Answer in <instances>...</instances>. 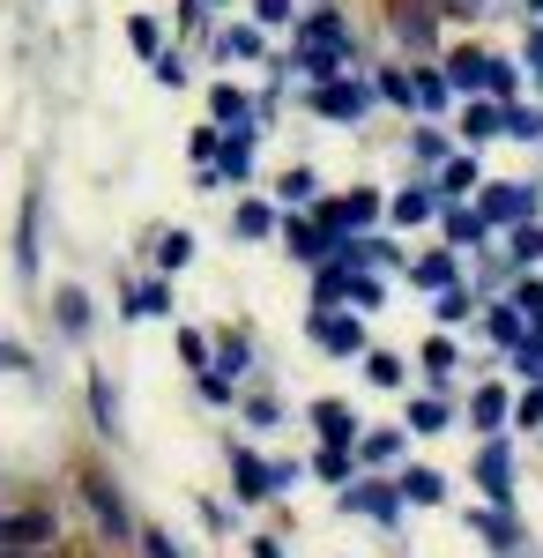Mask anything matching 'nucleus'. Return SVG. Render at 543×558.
I'll return each instance as SVG.
<instances>
[{
  "label": "nucleus",
  "instance_id": "9",
  "mask_svg": "<svg viewBox=\"0 0 543 558\" xmlns=\"http://www.w3.org/2000/svg\"><path fill=\"white\" fill-rule=\"evenodd\" d=\"M321 432H328V439H342V432H350V417H342V402H321Z\"/></svg>",
  "mask_w": 543,
  "mask_h": 558
},
{
  "label": "nucleus",
  "instance_id": "8",
  "mask_svg": "<svg viewBox=\"0 0 543 558\" xmlns=\"http://www.w3.org/2000/svg\"><path fill=\"white\" fill-rule=\"evenodd\" d=\"M395 216H402V223H418V216H432V194H402V202H395Z\"/></svg>",
  "mask_w": 543,
  "mask_h": 558
},
{
  "label": "nucleus",
  "instance_id": "13",
  "mask_svg": "<svg viewBox=\"0 0 543 558\" xmlns=\"http://www.w3.org/2000/svg\"><path fill=\"white\" fill-rule=\"evenodd\" d=\"M149 551H157V558H179V551H171V536H149Z\"/></svg>",
  "mask_w": 543,
  "mask_h": 558
},
{
  "label": "nucleus",
  "instance_id": "1",
  "mask_svg": "<svg viewBox=\"0 0 543 558\" xmlns=\"http://www.w3.org/2000/svg\"><path fill=\"white\" fill-rule=\"evenodd\" d=\"M484 216H492V223H514V216H529V186H499V194H484Z\"/></svg>",
  "mask_w": 543,
  "mask_h": 558
},
{
  "label": "nucleus",
  "instance_id": "3",
  "mask_svg": "<svg viewBox=\"0 0 543 558\" xmlns=\"http://www.w3.org/2000/svg\"><path fill=\"white\" fill-rule=\"evenodd\" d=\"M476 476H484V492H492V499H506V492H514V484H506V454H499V447L476 462Z\"/></svg>",
  "mask_w": 543,
  "mask_h": 558
},
{
  "label": "nucleus",
  "instance_id": "5",
  "mask_svg": "<svg viewBox=\"0 0 543 558\" xmlns=\"http://www.w3.org/2000/svg\"><path fill=\"white\" fill-rule=\"evenodd\" d=\"M484 68H492L484 52H461V60H455V83H461V89H469V83H484Z\"/></svg>",
  "mask_w": 543,
  "mask_h": 558
},
{
  "label": "nucleus",
  "instance_id": "2",
  "mask_svg": "<svg viewBox=\"0 0 543 558\" xmlns=\"http://www.w3.org/2000/svg\"><path fill=\"white\" fill-rule=\"evenodd\" d=\"M89 507H97V521H105L112 536H120V529H126V514H120V492H105L97 476H89Z\"/></svg>",
  "mask_w": 543,
  "mask_h": 558
},
{
  "label": "nucleus",
  "instance_id": "4",
  "mask_svg": "<svg viewBox=\"0 0 543 558\" xmlns=\"http://www.w3.org/2000/svg\"><path fill=\"white\" fill-rule=\"evenodd\" d=\"M402 492H410V499H424V507H432V499H439V476H432V470H410V476H402Z\"/></svg>",
  "mask_w": 543,
  "mask_h": 558
},
{
  "label": "nucleus",
  "instance_id": "7",
  "mask_svg": "<svg viewBox=\"0 0 543 558\" xmlns=\"http://www.w3.org/2000/svg\"><path fill=\"white\" fill-rule=\"evenodd\" d=\"M506 134H521V142H536V134H543V120H536V112H506Z\"/></svg>",
  "mask_w": 543,
  "mask_h": 558
},
{
  "label": "nucleus",
  "instance_id": "12",
  "mask_svg": "<svg viewBox=\"0 0 543 558\" xmlns=\"http://www.w3.org/2000/svg\"><path fill=\"white\" fill-rule=\"evenodd\" d=\"M410 425H418V432H439L447 417H439V402H418V410H410Z\"/></svg>",
  "mask_w": 543,
  "mask_h": 558
},
{
  "label": "nucleus",
  "instance_id": "11",
  "mask_svg": "<svg viewBox=\"0 0 543 558\" xmlns=\"http://www.w3.org/2000/svg\"><path fill=\"white\" fill-rule=\"evenodd\" d=\"M186 246H194V239H186V231H171L165 246H157V254H165V268H179V260H186Z\"/></svg>",
  "mask_w": 543,
  "mask_h": 558
},
{
  "label": "nucleus",
  "instance_id": "10",
  "mask_svg": "<svg viewBox=\"0 0 543 558\" xmlns=\"http://www.w3.org/2000/svg\"><path fill=\"white\" fill-rule=\"evenodd\" d=\"M476 417H484V425H499V417H506V395H492V387H484V395H476Z\"/></svg>",
  "mask_w": 543,
  "mask_h": 558
},
{
  "label": "nucleus",
  "instance_id": "14",
  "mask_svg": "<svg viewBox=\"0 0 543 558\" xmlns=\"http://www.w3.org/2000/svg\"><path fill=\"white\" fill-rule=\"evenodd\" d=\"M529 60H536V68H543V31H536V38H529Z\"/></svg>",
  "mask_w": 543,
  "mask_h": 558
},
{
  "label": "nucleus",
  "instance_id": "6",
  "mask_svg": "<svg viewBox=\"0 0 543 558\" xmlns=\"http://www.w3.org/2000/svg\"><path fill=\"white\" fill-rule=\"evenodd\" d=\"M469 134H476V142H484V134H506V120L492 112V105H476V112H469Z\"/></svg>",
  "mask_w": 543,
  "mask_h": 558
}]
</instances>
